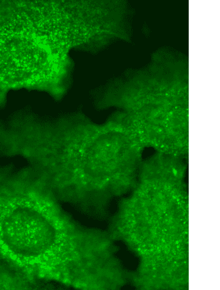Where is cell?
Returning a JSON list of instances; mask_svg holds the SVG:
<instances>
[{"label": "cell", "mask_w": 220, "mask_h": 290, "mask_svg": "<svg viewBox=\"0 0 220 290\" xmlns=\"http://www.w3.org/2000/svg\"><path fill=\"white\" fill-rule=\"evenodd\" d=\"M125 121L97 123L80 113L31 116L22 132L20 154L47 186L70 192L102 190L131 172L135 135Z\"/></svg>", "instance_id": "obj_1"}, {"label": "cell", "mask_w": 220, "mask_h": 290, "mask_svg": "<svg viewBox=\"0 0 220 290\" xmlns=\"http://www.w3.org/2000/svg\"><path fill=\"white\" fill-rule=\"evenodd\" d=\"M0 234L12 251L26 256L46 251L54 242L56 232L50 221L41 212L28 206H20L2 220Z\"/></svg>", "instance_id": "obj_2"}]
</instances>
